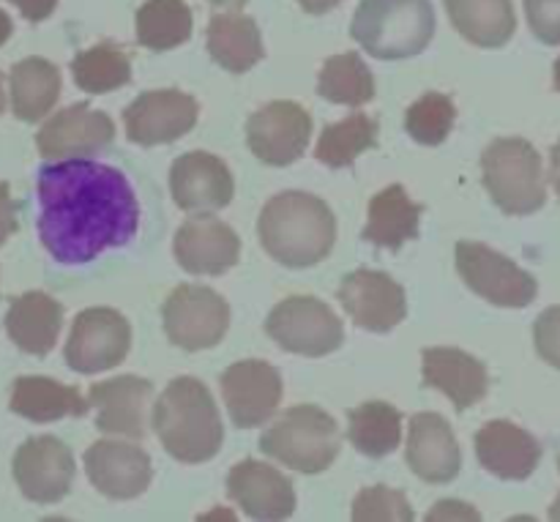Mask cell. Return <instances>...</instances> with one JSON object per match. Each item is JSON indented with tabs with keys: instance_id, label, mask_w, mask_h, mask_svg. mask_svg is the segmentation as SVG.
<instances>
[{
	"instance_id": "6da1fadb",
	"label": "cell",
	"mask_w": 560,
	"mask_h": 522,
	"mask_svg": "<svg viewBox=\"0 0 560 522\" xmlns=\"http://www.w3.org/2000/svg\"><path fill=\"white\" fill-rule=\"evenodd\" d=\"M38 239L52 260L82 266L126 246L140 228L135 186L120 170L93 159L44 164L36 181Z\"/></svg>"
},
{
	"instance_id": "603a6c76",
	"label": "cell",
	"mask_w": 560,
	"mask_h": 522,
	"mask_svg": "<svg viewBox=\"0 0 560 522\" xmlns=\"http://www.w3.org/2000/svg\"><path fill=\"white\" fill-rule=\"evenodd\" d=\"M421 378L427 388H438L463 414L487 397L490 375L476 356L459 348H427L421 353Z\"/></svg>"
},
{
	"instance_id": "4316f807",
	"label": "cell",
	"mask_w": 560,
	"mask_h": 522,
	"mask_svg": "<svg viewBox=\"0 0 560 522\" xmlns=\"http://www.w3.org/2000/svg\"><path fill=\"white\" fill-rule=\"evenodd\" d=\"M421 213H424V206L410 200L405 186H386L370 200L364 241L381 246V250L399 252L408 241L419 239Z\"/></svg>"
},
{
	"instance_id": "484cf974",
	"label": "cell",
	"mask_w": 560,
	"mask_h": 522,
	"mask_svg": "<svg viewBox=\"0 0 560 522\" xmlns=\"http://www.w3.org/2000/svg\"><path fill=\"white\" fill-rule=\"evenodd\" d=\"M11 410L22 419L33 421V425H49V421L66 419V416L88 414L91 399H85L77 386H63V383L52 381V378L25 375L16 378L11 386Z\"/></svg>"
},
{
	"instance_id": "681fc988",
	"label": "cell",
	"mask_w": 560,
	"mask_h": 522,
	"mask_svg": "<svg viewBox=\"0 0 560 522\" xmlns=\"http://www.w3.org/2000/svg\"><path fill=\"white\" fill-rule=\"evenodd\" d=\"M558 471H560V457H558Z\"/></svg>"
},
{
	"instance_id": "b9f144b4",
	"label": "cell",
	"mask_w": 560,
	"mask_h": 522,
	"mask_svg": "<svg viewBox=\"0 0 560 522\" xmlns=\"http://www.w3.org/2000/svg\"><path fill=\"white\" fill-rule=\"evenodd\" d=\"M306 14H328V11L337 9L342 0H295Z\"/></svg>"
},
{
	"instance_id": "d590c367",
	"label": "cell",
	"mask_w": 560,
	"mask_h": 522,
	"mask_svg": "<svg viewBox=\"0 0 560 522\" xmlns=\"http://www.w3.org/2000/svg\"><path fill=\"white\" fill-rule=\"evenodd\" d=\"M457 107L446 93H424L405 115V129L421 146H441L452 135Z\"/></svg>"
},
{
	"instance_id": "3957f363",
	"label": "cell",
	"mask_w": 560,
	"mask_h": 522,
	"mask_svg": "<svg viewBox=\"0 0 560 522\" xmlns=\"http://www.w3.org/2000/svg\"><path fill=\"white\" fill-rule=\"evenodd\" d=\"M153 432L164 452L184 465H200L217 457L224 427L206 383L197 378H175L156 399Z\"/></svg>"
},
{
	"instance_id": "cb8c5ba5",
	"label": "cell",
	"mask_w": 560,
	"mask_h": 522,
	"mask_svg": "<svg viewBox=\"0 0 560 522\" xmlns=\"http://www.w3.org/2000/svg\"><path fill=\"white\" fill-rule=\"evenodd\" d=\"M476 457L498 479L523 482L539 468L541 446L528 430L498 419L476 432Z\"/></svg>"
},
{
	"instance_id": "74e56055",
	"label": "cell",
	"mask_w": 560,
	"mask_h": 522,
	"mask_svg": "<svg viewBox=\"0 0 560 522\" xmlns=\"http://www.w3.org/2000/svg\"><path fill=\"white\" fill-rule=\"evenodd\" d=\"M525 16L539 42L560 44V0H525Z\"/></svg>"
},
{
	"instance_id": "30bf717a",
	"label": "cell",
	"mask_w": 560,
	"mask_h": 522,
	"mask_svg": "<svg viewBox=\"0 0 560 522\" xmlns=\"http://www.w3.org/2000/svg\"><path fill=\"white\" fill-rule=\"evenodd\" d=\"M131 348V328L120 312L109 306H91L80 312L66 343V364L80 375L115 370L124 364Z\"/></svg>"
},
{
	"instance_id": "83f0119b",
	"label": "cell",
	"mask_w": 560,
	"mask_h": 522,
	"mask_svg": "<svg viewBox=\"0 0 560 522\" xmlns=\"http://www.w3.org/2000/svg\"><path fill=\"white\" fill-rule=\"evenodd\" d=\"M206 42L211 58L233 74H244L266 55L260 27L249 14H241V11L213 14L208 22Z\"/></svg>"
},
{
	"instance_id": "d6986e66",
	"label": "cell",
	"mask_w": 560,
	"mask_h": 522,
	"mask_svg": "<svg viewBox=\"0 0 560 522\" xmlns=\"http://www.w3.org/2000/svg\"><path fill=\"white\" fill-rule=\"evenodd\" d=\"M175 260L184 271L200 277H222L238 263L241 239L230 224L213 217L186 219L173 241Z\"/></svg>"
},
{
	"instance_id": "7bdbcfd3",
	"label": "cell",
	"mask_w": 560,
	"mask_h": 522,
	"mask_svg": "<svg viewBox=\"0 0 560 522\" xmlns=\"http://www.w3.org/2000/svg\"><path fill=\"white\" fill-rule=\"evenodd\" d=\"M550 184L552 189H556V195L560 197V140L550 151Z\"/></svg>"
},
{
	"instance_id": "5bb4252c",
	"label": "cell",
	"mask_w": 560,
	"mask_h": 522,
	"mask_svg": "<svg viewBox=\"0 0 560 522\" xmlns=\"http://www.w3.org/2000/svg\"><path fill=\"white\" fill-rule=\"evenodd\" d=\"M337 295L350 321L364 332L388 334L408 317V299H405L402 285L383 271L359 268L348 274Z\"/></svg>"
},
{
	"instance_id": "60d3db41",
	"label": "cell",
	"mask_w": 560,
	"mask_h": 522,
	"mask_svg": "<svg viewBox=\"0 0 560 522\" xmlns=\"http://www.w3.org/2000/svg\"><path fill=\"white\" fill-rule=\"evenodd\" d=\"M9 3L16 5L27 22H44L58 9V0H9Z\"/></svg>"
},
{
	"instance_id": "f35d334b",
	"label": "cell",
	"mask_w": 560,
	"mask_h": 522,
	"mask_svg": "<svg viewBox=\"0 0 560 522\" xmlns=\"http://www.w3.org/2000/svg\"><path fill=\"white\" fill-rule=\"evenodd\" d=\"M536 353L550 367L560 370V306H550L541 312L534 323Z\"/></svg>"
},
{
	"instance_id": "1f68e13d",
	"label": "cell",
	"mask_w": 560,
	"mask_h": 522,
	"mask_svg": "<svg viewBox=\"0 0 560 522\" xmlns=\"http://www.w3.org/2000/svg\"><path fill=\"white\" fill-rule=\"evenodd\" d=\"M137 42L151 53H167L191 36V9L186 0H145L137 9Z\"/></svg>"
},
{
	"instance_id": "d4e9b609",
	"label": "cell",
	"mask_w": 560,
	"mask_h": 522,
	"mask_svg": "<svg viewBox=\"0 0 560 522\" xmlns=\"http://www.w3.org/2000/svg\"><path fill=\"white\" fill-rule=\"evenodd\" d=\"M63 328V306L42 290H31L11 301L5 312V334L27 356H44L55 348Z\"/></svg>"
},
{
	"instance_id": "9a60e30c",
	"label": "cell",
	"mask_w": 560,
	"mask_h": 522,
	"mask_svg": "<svg viewBox=\"0 0 560 522\" xmlns=\"http://www.w3.org/2000/svg\"><path fill=\"white\" fill-rule=\"evenodd\" d=\"M222 397L238 430H255L277 414L282 403V375L260 359L228 367L222 375Z\"/></svg>"
},
{
	"instance_id": "9c48e42d",
	"label": "cell",
	"mask_w": 560,
	"mask_h": 522,
	"mask_svg": "<svg viewBox=\"0 0 560 522\" xmlns=\"http://www.w3.org/2000/svg\"><path fill=\"white\" fill-rule=\"evenodd\" d=\"M164 332L180 350H208L224 339L230 328V306L217 290L202 285H180L164 301Z\"/></svg>"
},
{
	"instance_id": "ee69618b",
	"label": "cell",
	"mask_w": 560,
	"mask_h": 522,
	"mask_svg": "<svg viewBox=\"0 0 560 522\" xmlns=\"http://www.w3.org/2000/svg\"><path fill=\"white\" fill-rule=\"evenodd\" d=\"M11 33H14V22H11V16L5 14L3 9H0V47H3V44L9 42Z\"/></svg>"
},
{
	"instance_id": "ac0fdd59",
	"label": "cell",
	"mask_w": 560,
	"mask_h": 522,
	"mask_svg": "<svg viewBox=\"0 0 560 522\" xmlns=\"http://www.w3.org/2000/svg\"><path fill=\"white\" fill-rule=\"evenodd\" d=\"M170 192L180 211L208 213L222 211L235 195L228 164L206 151L184 153L170 167Z\"/></svg>"
},
{
	"instance_id": "8992f818",
	"label": "cell",
	"mask_w": 560,
	"mask_h": 522,
	"mask_svg": "<svg viewBox=\"0 0 560 522\" xmlns=\"http://www.w3.org/2000/svg\"><path fill=\"white\" fill-rule=\"evenodd\" d=\"M342 449L339 427L317 405H295L260 438V452L299 474H323Z\"/></svg>"
},
{
	"instance_id": "bcb514c9",
	"label": "cell",
	"mask_w": 560,
	"mask_h": 522,
	"mask_svg": "<svg viewBox=\"0 0 560 522\" xmlns=\"http://www.w3.org/2000/svg\"><path fill=\"white\" fill-rule=\"evenodd\" d=\"M552 82H556V91H560V58L556 60V69H552Z\"/></svg>"
},
{
	"instance_id": "2e32d148",
	"label": "cell",
	"mask_w": 560,
	"mask_h": 522,
	"mask_svg": "<svg viewBox=\"0 0 560 522\" xmlns=\"http://www.w3.org/2000/svg\"><path fill=\"white\" fill-rule=\"evenodd\" d=\"M113 140L115 124L107 113L71 104L38 129L36 148L44 159H91L113 146Z\"/></svg>"
},
{
	"instance_id": "c3c4849f",
	"label": "cell",
	"mask_w": 560,
	"mask_h": 522,
	"mask_svg": "<svg viewBox=\"0 0 560 522\" xmlns=\"http://www.w3.org/2000/svg\"><path fill=\"white\" fill-rule=\"evenodd\" d=\"M5 109V91H3V74H0V115Z\"/></svg>"
},
{
	"instance_id": "f546056e",
	"label": "cell",
	"mask_w": 560,
	"mask_h": 522,
	"mask_svg": "<svg viewBox=\"0 0 560 522\" xmlns=\"http://www.w3.org/2000/svg\"><path fill=\"white\" fill-rule=\"evenodd\" d=\"M9 85L11 113L22 124H36V120H42L58 104L60 71L52 60L31 55V58H22L11 66Z\"/></svg>"
},
{
	"instance_id": "7402d4cb",
	"label": "cell",
	"mask_w": 560,
	"mask_h": 522,
	"mask_svg": "<svg viewBox=\"0 0 560 522\" xmlns=\"http://www.w3.org/2000/svg\"><path fill=\"white\" fill-rule=\"evenodd\" d=\"M91 405L98 410L96 430L104 436H126V438H145V405L153 394L151 381L135 375L109 378V381L93 383Z\"/></svg>"
},
{
	"instance_id": "52a82bcc",
	"label": "cell",
	"mask_w": 560,
	"mask_h": 522,
	"mask_svg": "<svg viewBox=\"0 0 560 522\" xmlns=\"http://www.w3.org/2000/svg\"><path fill=\"white\" fill-rule=\"evenodd\" d=\"M266 332L282 350L306 359L334 353L345 343V326L337 312L315 295H290L271 310Z\"/></svg>"
},
{
	"instance_id": "7a4b0ae2",
	"label": "cell",
	"mask_w": 560,
	"mask_h": 522,
	"mask_svg": "<svg viewBox=\"0 0 560 522\" xmlns=\"http://www.w3.org/2000/svg\"><path fill=\"white\" fill-rule=\"evenodd\" d=\"M257 235L268 255L288 268H310L326 260L337 241V219L326 200L306 192L271 197L257 219Z\"/></svg>"
},
{
	"instance_id": "836d02e7",
	"label": "cell",
	"mask_w": 560,
	"mask_h": 522,
	"mask_svg": "<svg viewBox=\"0 0 560 522\" xmlns=\"http://www.w3.org/2000/svg\"><path fill=\"white\" fill-rule=\"evenodd\" d=\"M71 77L85 93H109L131 82V58L115 42H98L71 60Z\"/></svg>"
},
{
	"instance_id": "ba28073f",
	"label": "cell",
	"mask_w": 560,
	"mask_h": 522,
	"mask_svg": "<svg viewBox=\"0 0 560 522\" xmlns=\"http://www.w3.org/2000/svg\"><path fill=\"white\" fill-rule=\"evenodd\" d=\"M454 255H457V271L463 282L492 306L523 310L539 293V285L525 268H520L512 257L490 250L487 244L459 241Z\"/></svg>"
},
{
	"instance_id": "7c38bea8",
	"label": "cell",
	"mask_w": 560,
	"mask_h": 522,
	"mask_svg": "<svg viewBox=\"0 0 560 522\" xmlns=\"http://www.w3.org/2000/svg\"><path fill=\"white\" fill-rule=\"evenodd\" d=\"M200 118V104L184 91H148L140 93L124 109L126 137L137 146H167L195 129Z\"/></svg>"
},
{
	"instance_id": "7dc6e473",
	"label": "cell",
	"mask_w": 560,
	"mask_h": 522,
	"mask_svg": "<svg viewBox=\"0 0 560 522\" xmlns=\"http://www.w3.org/2000/svg\"><path fill=\"white\" fill-rule=\"evenodd\" d=\"M550 520H560V496L556 498V503H552V509H550Z\"/></svg>"
},
{
	"instance_id": "8fae6325",
	"label": "cell",
	"mask_w": 560,
	"mask_h": 522,
	"mask_svg": "<svg viewBox=\"0 0 560 522\" xmlns=\"http://www.w3.org/2000/svg\"><path fill=\"white\" fill-rule=\"evenodd\" d=\"M312 115L295 102H271L246 120L249 151L271 167H288L306 153Z\"/></svg>"
},
{
	"instance_id": "8d00e7d4",
	"label": "cell",
	"mask_w": 560,
	"mask_h": 522,
	"mask_svg": "<svg viewBox=\"0 0 560 522\" xmlns=\"http://www.w3.org/2000/svg\"><path fill=\"white\" fill-rule=\"evenodd\" d=\"M413 509H410L405 492L392 490V487H366V490L359 492L353 503V520L366 522V520H397V522H410L413 520Z\"/></svg>"
},
{
	"instance_id": "f1b7e54d",
	"label": "cell",
	"mask_w": 560,
	"mask_h": 522,
	"mask_svg": "<svg viewBox=\"0 0 560 522\" xmlns=\"http://www.w3.org/2000/svg\"><path fill=\"white\" fill-rule=\"evenodd\" d=\"M446 11L454 31L476 47L498 49L517 31L512 0H446Z\"/></svg>"
},
{
	"instance_id": "e0dca14e",
	"label": "cell",
	"mask_w": 560,
	"mask_h": 522,
	"mask_svg": "<svg viewBox=\"0 0 560 522\" xmlns=\"http://www.w3.org/2000/svg\"><path fill=\"white\" fill-rule=\"evenodd\" d=\"M85 474L102 496L131 501L151 487L153 465L137 443L104 438L85 452Z\"/></svg>"
},
{
	"instance_id": "d6a6232c",
	"label": "cell",
	"mask_w": 560,
	"mask_h": 522,
	"mask_svg": "<svg viewBox=\"0 0 560 522\" xmlns=\"http://www.w3.org/2000/svg\"><path fill=\"white\" fill-rule=\"evenodd\" d=\"M317 93L331 104L361 107L375 98V77L359 53L331 55L317 77Z\"/></svg>"
},
{
	"instance_id": "277c9868",
	"label": "cell",
	"mask_w": 560,
	"mask_h": 522,
	"mask_svg": "<svg viewBox=\"0 0 560 522\" xmlns=\"http://www.w3.org/2000/svg\"><path fill=\"white\" fill-rule=\"evenodd\" d=\"M350 33L377 60L413 58L435 36V9L430 0H361Z\"/></svg>"
},
{
	"instance_id": "44dd1931",
	"label": "cell",
	"mask_w": 560,
	"mask_h": 522,
	"mask_svg": "<svg viewBox=\"0 0 560 522\" xmlns=\"http://www.w3.org/2000/svg\"><path fill=\"white\" fill-rule=\"evenodd\" d=\"M405 460H408V468L427 485H448L457 479L463 468V454H459L452 425L430 410L410 419Z\"/></svg>"
},
{
	"instance_id": "e575fe53",
	"label": "cell",
	"mask_w": 560,
	"mask_h": 522,
	"mask_svg": "<svg viewBox=\"0 0 560 522\" xmlns=\"http://www.w3.org/2000/svg\"><path fill=\"white\" fill-rule=\"evenodd\" d=\"M377 131H381V126H377V120L370 118V115H348L345 120L328 124L326 129L320 131L315 159L331 170L350 167L361 153L377 146Z\"/></svg>"
},
{
	"instance_id": "ab89813d",
	"label": "cell",
	"mask_w": 560,
	"mask_h": 522,
	"mask_svg": "<svg viewBox=\"0 0 560 522\" xmlns=\"http://www.w3.org/2000/svg\"><path fill=\"white\" fill-rule=\"evenodd\" d=\"M20 222H16V202L11 197V189L5 181H0V246L16 233Z\"/></svg>"
},
{
	"instance_id": "5b68a950",
	"label": "cell",
	"mask_w": 560,
	"mask_h": 522,
	"mask_svg": "<svg viewBox=\"0 0 560 522\" xmlns=\"http://www.w3.org/2000/svg\"><path fill=\"white\" fill-rule=\"evenodd\" d=\"M481 173L492 202L509 217L545 208L547 178L541 153L523 137H501L481 153Z\"/></svg>"
},
{
	"instance_id": "ffe728a7",
	"label": "cell",
	"mask_w": 560,
	"mask_h": 522,
	"mask_svg": "<svg viewBox=\"0 0 560 522\" xmlns=\"http://www.w3.org/2000/svg\"><path fill=\"white\" fill-rule=\"evenodd\" d=\"M228 496L252 520L277 522L295 512L293 482L260 460H244L230 471Z\"/></svg>"
},
{
	"instance_id": "4fadbf2b",
	"label": "cell",
	"mask_w": 560,
	"mask_h": 522,
	"mask_svg": "<svg viewBox=\"0 0 560 522\" xmlns=\"http://www.w3.org/2000/svg\"><path fill=\"white\" fill-rule=\"evenodd\" d=\"M14 482L33 503H58L69 496L74 482V454L63 441L38 436L22 443L14 454Z\"/></svg>"
},
{
	"instance_id": "f6af8a7d",
	"label": "cell",
	"mask_w": 560,
	"mask_h": 522,
	"mask_svg": "<svg viewBox=\"0 0 560 522\" xmlns=\"http://www.w3.org/2000/svg\"><path fill=\"white\" fill-rule=\"evenodd\" d=\"M211 5H219V9H230V11H241L249 0H208Z\"/></svg>"
},
{
	"instance_id": "4dcf8cb0",
	"label": "cell",
	"mask_w": 560,
	"mask_h": 522,
	"mask_svg": "<svg viewBox=\"0 0 560 522\" xmlns=\"http://www.w3.org/2000/svg\"><path fill=\"white\" fill-rule=\"evenodd\" d=\"M348 441L364 457H388L402 441V414L394 405L381 403V399L359 405L355 410H350Z\"/></svg>"
}]
</instances>
